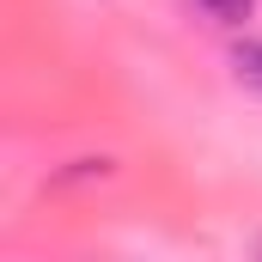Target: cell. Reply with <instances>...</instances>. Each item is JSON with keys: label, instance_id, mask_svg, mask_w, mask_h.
Masks as SVG:
<instances>
[{"label": "cell", "instance_id": "cell-1", "mask_svg": "<svg viewBox=\"0 0 262 262\" xmlns=\"http://www.w3.org/2000/svg\"><path fill=\"white\" fill-rule=\"evenodd\" d=\"M232 79H238L244 92H256V98H262V37L232 43Z\"/></svg>", "mask_w": 262, "mask_h": 262}, {"label": "cell", "instance_id": "cell-2", "mask_svg": "<svg viewBox=\"0 0 262 262\" xmlns=\"http://www.w3.org/2000/svg\"><path fill=\"white\" fill-rule=\"evenodd\" d=\"M207 18H220V25H244L250 12H256V0H195Z\"/></svg>", "mask_w": 262, "mask_h": 262}]
</instances>
